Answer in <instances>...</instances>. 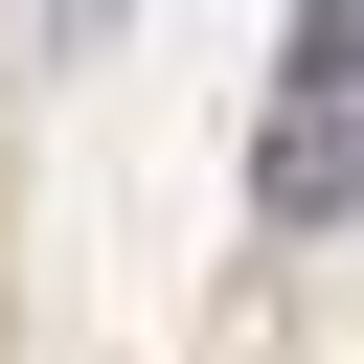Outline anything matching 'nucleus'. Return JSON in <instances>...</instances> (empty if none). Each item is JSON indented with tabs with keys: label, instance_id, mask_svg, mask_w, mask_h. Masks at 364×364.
Returning <instances> with one entry per match:
<instances>
[{
	"label": "nucleus",
	"instance_id": "f257e3e1",
	"mask_svg": "<svg viewBox=\"0 0 364 364\" xmlns=\"http://www.w3.org/2000/svg\"><path fill=\"white\" fill-rule=\"evenodd\" d=\"M250 205L273 228H364V114H273L250 136Z\"/></svg>",
	"mask_w": 364,
	"mask_h": 364
},
{
	"label": "nucleus",
	"instance_id": "f03ea898",
	"mask_svg": "<svg viewBox=\"0 0 364 364\" xmlns=\"http://www.w3.org/2000/svg\"><path fill=\"white\" fill-rule=\"evenodd\" d=\"M273 68H296V114H364V0H296V46H273Z\"/></svg>",
	"mask_w": 364,
	"mask_h": 364
}]
</instances>
